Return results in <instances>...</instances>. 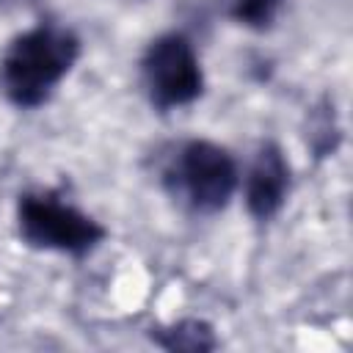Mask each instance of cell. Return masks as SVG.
Here are the masks:
<instances>
[{
  "label": "cell",
  "instance_id": "6da1fadb",
  "mask_svg": "<svg viewBox=\"0 0 353 353\" xmlns=\"http://www.w3.org/2000/svg\"><path fill=\"white\" fill-rule=\"evenodd\" d=\"M80 58V39L58 22H39L14 36L0 55V91L17 108L44 105Z\"/></svg>",
  "mask_w": 353,
  "mask_h": 353
},
{
  "label": "cell",
  "instance_id": "7a4b0ae2",
  "mask_svg": "<svg viewBox=\"0 0 353 353\" xmlns=\"http://www.w3.org/2000/svg\"><path fill=\"white\" fill-rule=\"evenodd\" d=\"M17 229L22 243L39 251H58L69 256L91 254L108 229L83 210L61 201L52 193H25L17 204Z\"/></svg>",
  "mask_w": 353,
  "mask_h": 353
},
{
  "label": "cell",
  "instance_id": "3957f363",
  "mask_svg": "<svg viewBox=\"0 0 353 353\" xmlns=\"http://www.w3.org/2000/svg\"><path fill=\"white\" fill-rule=\"evenodd\" d=\"M165 179L174 193L190 204V210L204 215L221 212L232 201L240 182L234 157L223 146L201 138L179 146L171 168L165 171Z\"/></svg>",
  "mask_w": 353,
  "mask_h": 353
},
{
  "label": "cell",
  "instance_id": "277c9868",
  "mask_svg": "<svg viewBox=\"0 0 353 353\" xmlns=\"http://www.w3.org/2000/svg\"><path fill=\"white\" fill-rule=\"evenodd\" d=\"M146 94L157 110L190 105L204 91V69L196 47L182 33H163L149 41L141 58Z\"/></svg>",
  "mask_w": 353,
  "mask_h": 353
},
{
  "label": "cell",
  "instance_id": "5b68a950",
  "mask_svg": "<svg viewBox=\"0 0 353 353\" xmlns=\"http://www.w3.org/2000/svg\"><path fill=\"white\" fill-rule=\"evenodd\" d=\"M290 193V163L276 141H265L245 174V207L251 218L270 221L287 201Z\"/></svg>",
  "mask_w": 353,
  "mask_h": 353
},
{
  "label": "cell",
  "instance_id": "8992f818",
  "mask_svg": "<svg viewBox=\"0 0 353 353\" xmlns=\"http://www.w3.org/2000/svg\"><path fill=\"white\" fill-rule=\"evenodd\" d=\"M152 339L160 347H165V350L204 353V350H215L218 347V339H215L212 325L204 323V320H196V317H188V320H179L174 325L157 328V331H152Z\"/></svg>",
  "mask_w": 353,
  "mask_h": 353
},
{
  "label": "cell",
  "instance_id": "52a82bcc",
  "mask_svg": "<svg viewBox=\"0 0 353 353\" xmlns=\"http://www.w3.org/2000/svg\"><path fill=\"white\" fill-rule=\"evenodd\" d=\"M281 6L284 0H229L226 14L248 30H268L279 19Z\"/></svg>",
  "mask_w": 353,
  "mask_h": 353
},
{
  "label": "cell",
  "instance_id": "ba28073f",
  "mask_svg": "<svg viewBox=\"0 0 353 353\" xmlns=\"http://www.w3.org/2000/svg\"><path fill=\"white\" fill-rule=\"evenodd\" d=\"M0 3H6V0H0Z\"/></svg>",
  "mask_w": 353,
  "mask_h": 353
}]
</instances>
